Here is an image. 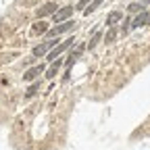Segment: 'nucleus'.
Segmentation results:
<instances>
[{
	"mask_svg": "<svg viewBox=\"0 0 150 150\" xmlns=\"http://www.w3.org/2000/svg\"><path fill=\"white\" fill-rule=\"evenodd\" d=\"M44 71V65H38V67H33V69H29V71H25V75H23V79L25 81H31V79H35L38 75H40Z\"/></svg>",
	"mask_w": 150,
	"mask_h": 150,
	"instance_id": "obj_10",
	"label": "nucleus"
},
{
	"mask_svg": "<svg viewBox=\"0 0 150 150\" xmlns=\"http://www.w3.org/2000/svg\"><path fill=\"white\" fill-rule=\"evenodd\" d=\"M48 31V23L46 21H35L33 25H31V33L33 35H42V33H46Z\"/></svg>",
	"mask_w": 150,
	"mask_h": 150,
	"instance_id": "obj_9",
	"label": "nucleus"
},
{
	"mask_svg": "<svg viewBox=\"0 0 150 150\" xmlns=\"http://www.w3.org/2000/svg\"><path fill=\"white\" fill-rule=\"evenodd\" d=\"M123 19V15H121V11H110L108 13V17H106V25L108 27H115L119 21Z\"/></svg>",
	"mask_w": 150,
	"mask_h": 150,
	"instance_id": "obj_7",
	"label": "nucleus"
},
{
	"mask_svg": "<svg viewBox=\"0 0 150 150\" xmlns=\"http://www.w3.org/2000/svg\"><path fill=\"white\" fill-rule=\"evenodd\" d=\"M102 4V0H94V2L90 4V6H86V15H90V13H94V11H96L98 6Z\"/></svg>",
	"mask_w": 150,
	"mask_h": 150,
	"instance_id": "obj_13",
	"label": "nucleus"
},
{
	"mask_svg": "<svg viewBox=\"0 0 150 150\" xmlns=\"http://www.w3.org/2000/svg\"><path fill=\"white\" fill-rule=\"evenodd\" d=\"M100 38H102V33H100V31H94V35H92V40H90V44H88V48H90V50H94V48L98 46V42H100Z\"/></svg>",
	"mask_w": 150,
	"mask_h": 150,
	"instance_id": "obj_12",
	"label": "nucleus"
},
{
	"mask_svg": "<svg viewBox=\"0 0 150 150\" xmlns=\"http://www.w3.org/2000/svg\"><path fill=\"white\" fill-rule=\"evenodd\" d=\"M86 48H88L86 44H79L77 48H73V50H71V56H69V59L65 61V67H67V69H71V67H73V63H75V61H77L79 56H81V52H83Z\"/></svg>",
	"mask_w": 150,
	"mask_h": 150,
	"instance_id": "obj_5",
	"label": "nucleus"
},
{
	"mask_svg": "<svg viewBox=\"0 0 150 150\" xmlns=\"http://www.w3.org/2000/svg\"><path fill=\"white\" fill-rule=\"evenodd\" d=\"M56 11H59V8H56V4H54V2H48V4H44V6L38 8V13H35V15L42 19V17H46V15H54Z\"/></svg>",
	"mask_w": 150,
	"mask_h": 150,
	"instance_id": "obj_6",
	"label": "nucleus"
},
{
	"mask_svg": "<svg viewBox=\"0 0 150 150\" xmlns=\"http://www.w3.org/2000/svg\"><path fill=\"white\" fill-rule=\"evenodd\" d=\"M86 2H90V0H81V2H77V8H83L86 11Z\"/></svg>",
	"mask_w": 150,
	"mask_h": 150,
	"instance_id": "obj_17",
	"label": "nucleus"
},
{
	"mask_svg": "<svg viewBox=\"0 0 150 150\" xmlns=\"http://www.w3.org/2000/svg\"><path fill=\"white\" fill-rule=\"evenodd\" d=\"M71 15H73V6H63L52 15V21L54 23H65L67 19H71Z\"/></svg>",
	"mask_w": 150,
	"mask_h": 150,
	"instance_id": "obj_3",
	"label": "nucleus"
},
{
	"mask_svg": "<svg viewBox=\"0 0 150 150\" xmlns=\"http://www.w3.org/2000/svg\"><path fill=\"white\" fill-rule=\"evenodd\" d=\"M148 21H150V13H144V11H142V13L134 19V21H131V27H142V25H146Z\"/></svg>",
	"mask_w": 150,
	"mask_h": 150,
	"instance_id": "obj_8",
	"label": "nucleus"
},
{
	"mask_svg": "<svg viewBox=\"0 0 150 150\" xmlns=\"http://www.w3.org/2000/svg\"><path fill=\"white\" fill-rule=\"evenodd\" d=\"M142 8H144L142 2H138V4H129V13H142Z\"/></svg>",
	"mask_w": 150,
	"mask_h": 150,
	"instance_id": "obj_15",
	"label": "nucleus"
},
{
	"mask_svg": "<svg viewBox=\"0 0 150 150\" xmlns=\"http://www.w3.org/2000/svg\"><path fill=\"white\" fill-rule=\"evenodd\" d=\"M38 90H40V83H38V81H35V83H33V86H31V88H29V90L25 92V96H27V98H29V96H33V94H35Z\"/></svg>",
	"mask_w": 150,
	"mask_h": 150,
	"instance_id": "obj_14",
	"label": "nucleus"
},
{
	"mask_svg": "<svg viewBox=\"0 0 150 150\" xmlns=\"http://www.w3.org/2000/svg\"><path fill=\"white\" fill-rule=\"evenodd\" d=\"M73 27H75V21H65V23H59L54 29H50L48 35H50V40H52V38L61 35V33H65V31H69V29H73Z\"/></svg>",
	"mask_w": 150,
	"mask_h": 150,
	"instance_id": "obj_4",
	"label": "nucleus"
},
{
	"mask_svg": "<svg viewBox=\"0 0 150 150\" xmlns=\"http://www.w3.org/2000/svg\"><path fill=\"white\" fill-rule=\"evenodd\" d=\"M115 38H117V29H115V27H110L108 33H106V42H112Z\"/></svg>",
	"mask_w": 150,
	"mask_h": 150,
	"instance_id": "obj_16",
	"label": "nucleus"
},
{
	"mask_svg": "<svg viewBox=\"0 0 150 150\" xmlns=\"http://www.w3.org/2000/svg\"><path fill=\"white\" fill-rule=\"evenodd\" d=\"M54 46H59V44H56V38H52V40H48V42L38 44V46L33 48V56H44V54H46V52H50Z\"/></svg>",
	"mask_w": 150,
	"mask_h": 150,
	"instance_id": "obj_2",
	"label": "nucleus"
},
{
	"mask_svg": "<svg viewBox=\"0 0 150 150\" xmlns=\"http://www.w3.org/2000/svg\"><path fill=\"white\" fill-rule=\"evenodd\" d=\"M61 65H63V61H59V59H56V61L52 63V67H50V69L46 71V77H48V79H52V77H54V75H56V73H59V69H61Z\"/></svg>",
	"mask_w": 150,
	"mask_h": 150,
	"instance_id": "obj_11",
	"label": "nucleus"
},
{
	"mask_svg": "<svg viewBox=\"0 0 150 150\" xmlns=\"http://www.w3.org/2000/svg\"><path fill=\"white\" fill-rule=\"evenodd\" d=\"M71 44H73V35L69 38V40H65L63 44L54 46V48H52V50L48 52V61H56V59H59V56H61V54H63V52H65V50H67V48L71 46Z\"/></svg>",
	"mask_w": 150,
	"mask_h": 150,
	"instance_id": "obj_1",
	"label": "nucleus"
}]
</instances>
